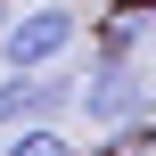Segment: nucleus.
Returning <instances> with one entry per match:
<instances>
[{
    "label": "nucleus",
    "instance_id": "nucleus-1",
    "mask_svg": "<svg viewBox=\"0 0 156 156\" xmlns=\"http://www.w3.org/2000/svg\"><path fill=\"white\" fill-rule=\"evenodd\" d=\"M74 115H82L90 132L123 140L132 123H148V115H156L148 66H140V58H90V74H82V90H74Z\"/></svg>",
    "mask_w": 156,
    "mask_h": 156
},
{
    "label": "nucleus",
    "instance_id": "nucleus-3",
    "mask_svg": "<svg viewBox=\"0 0 156 156\" xmlns=\"http://www.w3.org/2000/svg\"><path fill=\"white\" fill-rule=\"evenodd\" d=\"M74 90H82V74H66V66L0 74V132H16V123H66L74 115Z\"/></svg>",
    "mask_w": 156,
    "mask_h": 156
},
{
    "label": "nucleus",
    "instance_id": "nucleus-2",
    "mask_svg": "<svg viewBox=\"0 0 156 156\" xmlns=\"http://www.w3.org/2000/svg\"><path fill=\"white\" fill-rule=\"evenodd\" d=\"M82 41V16L74 0H41V8H16L8 33H0V74H41V66H66V49Z\"/></svg>",
    "mask_w": 156,
    "mask_h": 156
},
{
    "label": "nucleus",
    "instance_id": "nucleus-4",
    "mask_svg": "<svg viewBox=\"0 0 156 156\" xmlns=\"http://www.w3.org/2000/svg\"><path fill=\"white\" fill-rule=\"evenodd\" d=\"M148 25H156V16H148V0H123V8H115L99 33H90V58H132Z\"/></svg>",
    "mask_w": 156,
    "mask_h": 156
},
{
    "label": "nucleus",
    "instance_id": "nucleus-6",
    "mask_svg": "<svg viewBox=\"0 0 156 156\" xmlns=\"http://www.w3.org/2000/svg\"><path fill=\"white\" fill-rule=\"evenodd\" d=\"M115 148H123V156H156V115H148V123H132Z\"/></svg>",
    "mask_w": 156,
    "mask_h": 156
},
{
    "label": "nucleus",
    "instance_id": "nucleus-5",
    "mask_svg": "<svg viewBox=\"0 0 156 156\" xmlns=\"http://www.w3.org/2000/svg\"><path fill=\"white\" fill-rule=\"evenodd\" d=\"M0 156H82V148L66 140V123H16L0 140Z\"/></svg>",
    "mask_w": 156,
    "mask_h": 156
}]
</instances>
